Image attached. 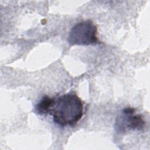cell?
I'll list each match as a JSON object with an SVG mask.
<instances>
[{
    "label": "cell",
    "instance_id": "obj_4",
    "mask_svg": "<svg viewBox=\"0 0 150 150\" xmlns=\"http://www.w3.org/2000/svg\"><path fill=\"white\" fill-rule=\"evenodd\" d=\"M54 100L55 97H50L48 96H44L35 107L38 113L40 115L49 114Z\"/></svg>",
    "mask_w": 150,
    "mask_h": 150
},
{
    "label": "cell",
    "instance_id": "obj_3",
    "mask_svg": "<svg viewBox=\"0 0 150 150\" xmlns=\"http://www.w3.org/2000/svg\"><path fill=\"white\" fill-rule=\"evenodd\" d=\"M136 110L132 107L124 108L117 117L115 128L118 132H124L128 130H142L145 121L140 114H135Z\"/></svg>",
    "mask_w": 150,
    "mask_h": 150
},
{
    "label": "cell",
    "instance_id": "obj_1",
    "mask_svg": "<svg viewBox=\"0 0 150 150\" xmlns=\"http://www.w3.org/2000/svg\"><path fill=\"white\" fill-rule=\"evenodd\" d=\"M49 114L53 116V121L60 126H74L83 115L82 101L71 93L55 97Z\"/></svg>",
    "mask_w": 150,
    "mask_h": 150
},
{
    "label": "cell",
    "instance_id": "obj_2",
    "mask_svg": "<svg viewBox=\"0 0 150 150\" xmlns=\"http://www.w3.org/2000/svg\"><path fill=\"white\" fill-rule=\"evenodd\" d=\"M97 33V26L92 21H83L77 23L71 29L68 42L70 46L96 44L100 42Z\"/></svg>",
    "mask_w": 150,
    "mask_h": 150
}]
</instances>
